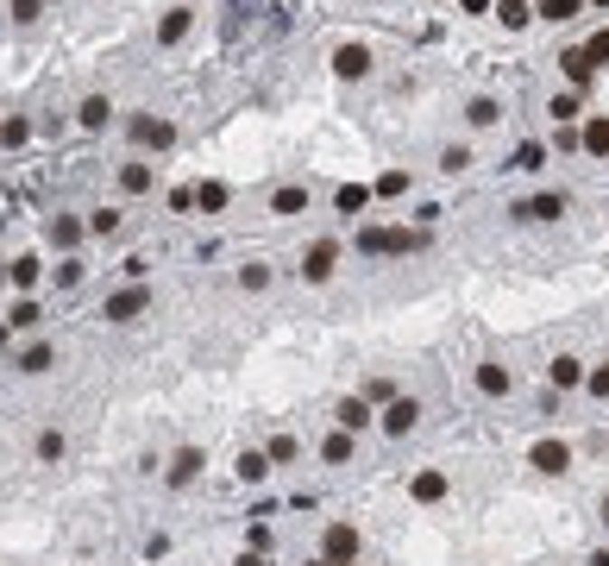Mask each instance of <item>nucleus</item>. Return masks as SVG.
I'll return each instance as SVG.
<instances>
[{
  "label": "nucleus",
  "instance_id": "52",
  "mask_svg": "<svg viewBox=\"0 0 609 566\" xmlns=\"http://www.w3.org/2000/svg\"><path fill=\"white\" fill-rule=\"evenodd\" d=\"M585 6H597V13H609V0H585Z\"/></svg>",
  "mask_w": 609,
  "mask_h": 566
},
{
  "label": "nucleus",
  "instance_id": "32",
  "mask_svg": "<svg viewBox=\"0 0 609 566\" xmlns=\"http://www.w3.org/2000/svg\"><path fill=\"white\" fill-rule=\"evenodd\" d=\"M227 202H233V189H227V183H195V208H201V214H220Z\"/></svg>",
  "mask_w": 609,
  "mask_h": 566
},
{
  "label": "nucleus",
  "instance_id": "14",
  "mask_svg": "<svg viewBox=\"0 0 609 566\" xmlns=\"http://www.w3.org/2000/svg\"><path fill=\"white\" fill-rule=\"evenodd\" d=\"M559 76H566V89H572V95H585V89L597 82V70H591V57H585L578 44H572V51H559Z\"/></svg>",
  "mask_w": 609,
  "mask_h": 566
},
{
  "label": "nucleus",
  "instance_id": "19",
  "mask_svg": "<svg viewBox=\"0 0 609 566\" xmlns=\"http://www.w3.org/2000/svg\"><path fill=\"white\" fill-rule=\"evenodd\" d=\"M490 19H496L502 32H528V25H534V0H496Z\"/></svg>",
  "mask_w": 609,
  "mask_h": 566
},
{
  "label": "nucleus",
  "instance_id": "54",
  "mask_svg": "<svg viewBox=\"0 0 609 566\" xmlns=\"http://www.w3.org/2000/svg\"><path fill=\"white\" fill-rule=\"evenodd\" d=\"M0 283H6V271H0Z\"/></svg>",
  "mask_w": 609,
  "mask_h": 566
},
{
  "label": "nucleus",
  "instance_id": "21",
  "mask_svg": "<svg viewBox=\"0 0 609 566\" xmlns=\"http://www.w3.org/2000/svg\"><path fill=\"white\" fill-rule=\"evenodd\" d=\"M578 151H591V157H609V114H591V120L578 127Z\"/></svg>",
  "mask_w": 609,
  "mask_h": 566
},
{
  "label": "nucleus",
  "instance_id": "41",
  "mask_svg": "<svg viewBox=\"0 0 609 566\" xmlns=\"http://www.w3.org/2000/svg\"><path fill=\"white\" fill-rule=\"evenodd\" d=\"M239 283H245V289H270V283H276V271L251 259V265H245V271H239Z\"/></svg>",
  "mask_w": 609,
  "mask_h": 566
},
{
  "label": "nucleus",
  "instance_id": "20",
  "mask_svg": "<svg viewBox=\"0 0 609 566\" xmlns=\"http://www.w3.org/2000/svg\"><path fill=\"white\" fill-rule=\"evenodd\" d=\"M321 459H327V466H352V459H359V434L333 428V434L321 440Z\"/></svg>",
  "mask_w": 609,
  "mask_h": 566
},
{
  "label": "nucleus",
  "instance_id": "38",
  "mask_svg": "<svg viewBox=\"0 0 609 566\" xmlns=\"http://www.w3.org/2000/svg\"><path fill=\"white\" fill-rule=\"evenodd\" d=\"M264 453H270V466H289V459L302 453V440H295V434H270V447H264Z\"/></svg>",
  "mask_w": 609,
  "mask_h": 566
},
{
  "label": "nucleus",
  "instance_id": "8",
  "mask_svg": "<svg viewBox=\"0 0 609 566\" xmlns=\"http://www.w3.org/2000/svg\"><path fill=\"white\" fill-rule=\"evenodd\" d=\"M472 384H478V397L502 403V397H515V365H502V359H478Z\"/></svg>",
  "mask_w": 609,
  "mask_h": 566
},
{
  "label": "nucleus",
  "instance_id": "27",
  "mask_svg": "<svg viewBox=\"0 0 609 566\" xmlns=\"http://www.w3.org/2000/svg\"><path fill=\"white\" fill-rule=\"evenodd\" d=\"M233 472H239V485H264V478H270V453H264V447H245Z\"/></svg>",
  "mask_w": 609,
  "mask_h": 566
},
{
  "label": "nucleus",
  "instance_id": "12",
  "mask_svg": "<svg viewBox=\"0 0 609 566\" xmlns=\"http://www.w3.org/2000/svg\"><path fill=\"white\" fill-rule=\"evenodd\" d=\"M585 372H591V365H585L578 353H553V365H547V384L566 397V391H585Z\"/></svg>",
  "mask_w": 609,
  "mask_h": 566
},
{
  "label": "nucleus",
  "instance_id": "39",
  "mask_svg": "<svg viewBox=\"0 0 609 566\" xmlns=\"http://www.w3.org/2000/svg\"><path fill=\"white\" fill-rule=\"evenodd\" d=\"M89 233L114 240V233H120V208H95V214H89Z\"/></svg>",
  "mask_w": 609,
  "mask_h": 566
},
{
  "label": "nucleus",
  "instance_id": "33",
  "mask_svg": "<svg viewBox=\"0 0 609 566\" xmlns=\"http://www.w3.org/2000/svg\"><path fill=\"white\" fill-rule=\"evenodd\" d=\"M0 321H6V327H19V334H25V327H38V321H44V308H38V302H32V296H19V302H13V308H6V315H0Z\"/></svg>",
  "mask_w": 609,
  "mask_h": 566
},
{
  "label": "nucleus",
  "instance_id": "9",
  "mask_svg": "<svg viewBox=\"0 0 609 566\" xmlns=\"http://www.w3.org/2000/svg\"><path fill=\"white\" fill-rule=\"evenodd\" d=\"M126 133H132V145H145V151H170V145H176V120L132 114V120H126Z\"/></svg>",
  "mask_w": 609,
  "mask_h": 566
},
{
  "label": "nucleus",
  "instance_id": "55",
  "mask_svg": "<svg viewBox=\"0 0 609 566\" xmlns=\"http://www.w3.org/2000/svg\"><path fill=\"white\" fill-rule=\"evenodd\" d=\"M183 6H189V0H183Z\"/></svg>",
  "mask_w": 609,
  "mask_h": 566
},
{
  "label": "nucleus",
  "instance_id": "50",
  "mask_svg": "<svg viewBox=\"0 0 609 566\" xmlns=\"http://www.w3.org/2000/svg\"><path fill=\"white\" fill-rule=\"evenodd\" d=\"M459 6H465V13H490L496 0H459Z\"/></svg>",
  "mask_w": 609,
  "mask_h": 566
},
{
  "label": "nucleus",
  "instance_id": "51",
  "mask_svg": "<svg viewBox=\"0 0 609 566\" xmlns=\"http://www.w3.org/2000/svg\"><path fill=\"white\" fill-rule=\"evenodd\" d=\"M6 334H13V327H6V321H0V353H6Z\"/></svg>",
  "mask_w": 609,
  "mask_h": 566
},
{
  "label": "nucleus",
  "instance_id": "34",
  "mask_svg": "<svg viewBox=\"0 0 609 566\" xmlns=\"http://www.w3.org/2000/svg\"><path fill=\"white\" fill-rule=\"evenodd\" d=\"M359 397H365L370 410H383V403H396L402 391H396V378H365V391H359Z\"/></svg>",
  "mask_w": 609,
  "mask_h": 566
},
{
  "label": "nucleus",
  "instance_id": "25",
  "mask_svg": "<svg viewBox=\"0 0 609 566\" xmlns=\"http://www.w3.org/2000/svg\"><path fill=\"white\" fill-rule=\"evenodd\" d=\"M370 195H377L370 183H340V189H333V208H340V214H365Z\"/></svg>",
  "mask_w": 609,
  "mask_h": 566
},
{
  "label": "nucleus",
  "instance_id": "3",
  "mask_svg": "<svg viewBox=\"0 0 609 566\" xmlns=\"http://www.w3.org/2000/svg\"><path fill=\"white\" fill-rule=\"evenodd\" d=\"M340 259H346V246L333 240V233H321V240H308L302 246V283H333V271H340Z\"/></svg>",
  "mask_w": 609,
  "mask_h": 566
},
{
  "label": "nucleus",
  "instance_id": "40",
  "mask_svg": "<svg viewBox=\"0 0 609 566\" xmlns=\"http://www.w3.org/2000/svg\"><path fill=\"white\" fill-rule=\"evenodd\" d=\"M585 391H591L597 403H609V359H604V365H591V372H585Z\"/></svg>",
  "mask_w": 609,
  "mask_h": 566
},
{
  "label": "nucleus",
  "instance_id": "43",
  "mask_svg": "<svg viewBox=\"0 0 609 566\" xmlns=\"http://www.w3.org/2000/svg\"><path fill=\"white\" fill-rule=\"evenodd\" d=\"M82 283V259H57V289H76Z\"/></svg>",
  "mask_w": 609,
  "mask_h": 566
},
{
  "label": "nucleus",
  "instance_id": "37",
  "mask_svg": "<svg viewBox=\"0 0 609 566\" xmlns=\"http://www.w3.org/2000/svg\"><path fill=\"white\" fill-rule=\"evenodd\" d=\"M578 51H585V57H591V70L604 76V70H609V25H604V32H591V38H585Z\"/></svg>",
  "mask_w": 609,
  "mask_h": 566
},
{
  "label": "nucleus",
  "instance_id": "7",
  "mask_svg": "<svg viewBox=\"0 0 609 566\" xmlns=\"http://www.w3.org/2000/svg\"><path fill=\"white\" fill-rule=\"evenodd\" d=\"M528 466H534L540 478H566V472H572V440H553V434L534 440V447H528Z\"/></svg>",
  "mask_w": 609,
  "mask_h": 566
},
{
  "label": "nucleus",
  "instance_id": "29",
  "mask_svg": "<svg viewBox=\"0 0 609 566\" xmlns=\"http://www.w3.org/2000/svg\"><path fill=\"white\" fill-rule=\"evenodd\" d=\"M509 170H521V176L547 170V145H540V139H521V145H515V157H509Z\"/></svg>",
  "mask_w": 609,
  "mask_h": 566
},
{
  "label": "nucleus",
  "instance_id": "44",
  "mask_svg": "<svg viewBox=\"0 0 609 566\" xmlns=\"http://www.w3.org/2000/svg\"><path fill=\"white\" fill-rule=\"evenodd\" d=\"M245 548H251V554H270V529L251 523V529H245Z\"/></svg>",
  "mask_w": 609,
  "mask_h": 566
},
{
  "label": "nucleus",
  "instance_id": "35",
  "mask_svg": "<svg viewBox=\"0 0 609 566\" xmlns=\"http://www.w3.org/2000/svg\"><path fill=\"white\" fill-rule=\"evenodd\" d=\"M478 157H472V145H440V170L446 176H459V170H472Z\"/></svg>",
  "mask_w": 609,
  "mask_h": 566
},
{
  "label": "nucleus",
  "instance_id": "48",
  "mask_svg": "<svg viewBox=\"0 0 609 566\" xmlns=\"http://www.w3.org/2000/svg\"><path fill=\"white\" fill-rule=\"evenodd\" d=\"M585 566H609V548H591V554H585Z\"/></svg>",
  "mask_w": 609,
  "mask_h": 566
},
{
  "label": "nucleus",
  "instance_id": "31",
  "mask_svg": "<svg viewBox=\"0 0 609 566\" xmlns=\"http://www.w3.org/2000/svg\"><path fill=\"white\" fill-rule=\"evenodd\" d=\"M151 183H157V176H151V164H145V157H132V164H120V189H126V195H145Z\"/></svg>",
  "mask_w": 609,
  "mask_h": 566
},
{
  "label": "nucleus",
  "instance_id": "46",
  "mask_svg": "<svg viewBox=\"0 0 609 566\" xmlns=\"http://www.w3.org/2000/svg\"><path fill=\"white\" fill-rule=\"evenodd\" d=\"M25 133H32L25 120H6V127H0V145H25Z\"/></svg>",
  "mask_w": 609,
  "mask_h": 566
},
{
  "label": "nucleus",
  "instance_id": "1",
  "mask_svg": "<svg viewBox=\"0 0 609 566\" xmlns=\"http://www.w3.org/2000/svg\"><path fill=\"white\" fill-rule=\"evenodd\" d=\"M359 252L365 259H408V252H427V227H359Z\"/></svg>",
  "mask_w": 609,
  "mask_h": 566
},
{
  "label": "nucleus",
  "instance_id": "30",
  "mask_svg": "<svg viewBox=\"0 0 609 566\" xmlns=\"http://www.w3.org/2000/svg\"><path fill=\"white\" fill-rule=\"evenodd\" d=\"M76 120H82V127H89V133H101V127H108V120H114V101H108V95H89V101H82V108H76Z\"/></svg>",
  "mask_w": 609,
  "mask_h": 566
},
{
  "label": "nucleus",
  "instance_id": "11",
  "mask_svg": "<svg viewBox=\"0 0 609 566\" xmlns=\"http://www.w3.org/2000/svg\"><path fill=\"white\" fill-rule=\"evenodd\" d=\"M201 466H208V453H201V447H176V453H170V466H164V485H170V491H189V485L201 478Z\"/></svg>",
  "mask_w": 609,
  "mask_h": 566
},
{
  "label": "nucleus",
  "instance_id": "22",
  "mask_svg": "<svg viewBox=\"0 0 609 566\" xmlns=\"http://www.w3.org/2000/svg\"><path fill=\"white\" fill-rule=\"evenodd\" d=\"M547 114H553V127H572V120L585 114V95H572V89H553V95H547Z\"/></svg>",
  "mask_w": 609,
  "mask_h": 566
},
{
  "label": "nucleus",
  "instance_id": "15",
  "mask_svg": "<svg viewBox=\"0 0 609 566\" xmlns=\"http://www.w3.org/2000/svg\"><path fill=\"white\" fill-rule=\"evenodd\" d=\"M44 233H51V246H57L63 259H70V252L82 246V233H89V221H76V214H51V227H44Z\"/></svg>",
  "mask_w": 609,
  "mask_h": 566
},
{
  "label": "nucleus",
  "instance_id": "53",
  "mask_svg": "<svg viewBox=\"0 0 609 566\" xmlns=\"http://www.w3.org/2000/svg\"><path fill=\"white\" fill-rule=\"evenodd\" d=\"M302 566H327V561H321V554H314V561H302Z\"/></svg>",
  "mask_w": 609,
  "mask_h": 566
},
{
  "label": "nucleus",
  "instance_id": "16",
  "mask_svg": "<svg viewBox=\"0 0 609 566\" xmlns=\"http://www.w3.org/2000/svg\"><path fill=\"white\" fill-rule=\"evenodd\" d=\"M459 114H465V127H472V133H490V127L502 120V101H496V95H472Z\"/></svg>",
  "mask_w": 609,
  "mask_h": 566
},
{
  "label": "nucleus",
  "instance_id": "49",
  "mask_svg": "<svg viewBox=\"0 0 609 566\" xmlns=\"http://www.w3.org/2000/svg\"><path fill=\"white\" fill-rule=\"evenodd\" d=\"M597 523H604V535H609V491L597 497Z\"/></svg>",
  "mask_w": 609,
  "mask_h": 566
},
{
  "label": "nucleus",
  "instance_id": "23",
  "mask_svg": "<svg viewBox=\"0 0 609 566\" xmlns=\"http://www.w3.org/2000/svg\"><path fill=\"white\" fill-rule=\"evenodd\" d=\"M51 365H57V346H51V340H32V346L19 353V372H25V378H44Z\"/></svg>",
  "mask_w": 609,
  "mask_h": 566
},
{
  "label": "nucleus",
  "instance_id": "45",
  "mask_svg": "<svg viewBox=\"0 0 609 566\" xmlns=\"http://www.w3.org/2000/svg\"><path fill=\"white\" fill-rule=\"evenodd\" d=\"M44 13V0H13V25H32Z\"/></svg>",
  "mask_w": 609,
  "mask_h": 566
},
{
  "label": "nucleus",
  "instance_id": "5",
  "mask_svg": "<svg viewBox=\"0 0 609 566\" xmlns=\"http://www.w3.org/2000/svg\"><path fill=\"white\" fill-rule=\"evenodd\" d=\"M151 302H157V296H151V283H126V289H114V296L101 302V315H108L114 327H126V321H138Z\"/></svg>",
  "mask_w": 609,
  "mask_h": 566
},
{
  "label": "nucleus",
  "instance_id": "26",
  "mask_svg": "<svg viewBox=\"0 0 609 566\" xmlns=\"http://www.w3.org/2000/svg\"><path fill=\"white\" fill-rule=\"evenodd\" d=\"M38 278H44V259H38V252H19V259L6 265V283H13V289H32Z\"/></svg>",
  "mask_w": 609,
  "mask_h": 566
},
{
  "label": "nucleus",
  "instance_id": "42",
  "mask_svg": "<svg viewBox=\"0 0 609 566\" xmlns=\"http://www.w3.org/2000/svg\"><path fill=\"white\" fill-rule=\"evenodd\" d=\"M377 195H408V170H383V176H377Z\"/></svg>",
  "mask_w": 609,
  "mask_h": 566
},
{
  "label": "nucleus",
  "instance_id": "10",
  "mask_svg": "<svg viewBox=\"0 0 609 566\" xmlns=\"http://www.w3.org/2000/svg\"><path fill=\"white\" fill-rule=\"evenodd\" d=\"M377 428H383L389 440L415 434V428H421V397H396V403H383V410H377Z\"/></svg>",
  "mask_w": 609,
  "mask_h": 566
},
{
  "label": "nucleus",
  "instance_id": "36",
  "mask_svg": "<svg viewBox=\"0 0 609 566\" xmlns=\"http://www.w3.org/2000/svg\"><path fill=\"white\" fill-rule=\"evenodd\" d=\"M63 453H70V440H63V428H44V434H38V459H44V466H57Z\"/></svg>",
  "mask_w": 609,
  "mask_h": 566
},
{
  "label": "nucleus",
  "instance_id": "24",
  "mask_svg": "<svg viewBox=\"0 0 609 566\" xmlns=\"http://www.w3.org/2000/svg\"><path fill=\"white\" fill-rule=\"evenodd\" d=\"M408 497H415V504H440V497H446V472H434V466L415 472V478H408Z\"/></svg>",
  "mask_w": 609,
  "mask_h": 566
},
{
  "label": "nucleus",
  "instance_id": "13",
  "mask_svg": "<svg viewBox=\"0 0 609 566\" xmlns=\"http://www.w3.org/2000/svg\"><path fill=\"white\" fill-rule=\"evenodd\" d=\"M333 428H346V434H365V428H377V410H370L365 397H340V403H333Z\"/></svg>",
  "mask_w": 609,
  "mask_h": 566
},
{
  "label": "nucleus",
  "instance_id": "4",
  "mask_svg": "<svg viewBox=\"0 0 609 566\" xmlns=\"http://www.w3.org/2000/svg\"><path fill=\"white\" fill-rule=\"evenodd\" d=\"M359 554H365L359 523H327V529H321V561L327 566H359Z\"/></svg>",
  "mask_w": 609,
  "mask_h": 566
},
{
  "label": "nucleus",
  "instance_id": "28",
  "mask_svg": "<svg viewBox=\"0 0 609 566\" xmlns=\"http://www.w3.org/2000/svg\"><path fill=\"white\" fill-rule=\"evenodd\" d=\"M585 13V0H534V19H547V25H572Z\"/></svg>",
  "mask_w": 609,
  "mask_h": 566
},
{
  "label": "nucleus",
  "instance_id": "2",
  "mask_svg": "<svg viewBox=\"0 0 609 566\" xmlns=\"http://www.w3.org/2000/svg\"><path fill=\"white\" fill-rule=\"evenodd\" d=\"M566 214H572V195H566V189H534V195L509 202V221H515V227H553V221H566Z\"/></svg>",
  "mask_w": 609,
  "mask_h": 566
},
{
  "label": "nucleus",
  "instance_id": "18",
  "mask_svg": "<svg viewBox=\"0 0 609 566\" xmlns=\"http://www.w3.org/2000/svg\"><path fill=\"white\" fill-rule=\"evenodd\" d=\"M270 214H276V221H295V214H308V183H283V189L270 195Z\"/></svg>",
  "mask_w": 609,
  "mask_h": 566
},
{
  "label": "nucleus",
  "instance_id": "6",
  "mask_svg": "<svg viewBox=\"0 0 609 566\" xmlns=\"http://www.w3.org/2000/svg\"><path fill=\"white\" fill-rule=\"evenodd\" d=\"M370 70H377V57H370L365 38H346V44H333V76H340V82H365Z\"/></svg>",
  "mask_w": 609,
  "mask_h": 566
},
{
  "label": "nucleus",
  "instance_id": "17",
  "mask_svg": "<svg viewBox=\"0 0 609 566\" xmlns=\"http://www.w3.org/2000/svg\"><path fill=\"white\" fill-rule=\"evenodd\" d=\"M189 25H195V6H183V0H176V6L157 19V44H183V38H189Z\"/></svg>",
  "mask_w": 609,
  "mask_h": 566
},
{
  "label": "nucleus",
  "instance_id": "47",
  "mask_svg": "<svg viewBox=\"0 0 609 566\" xmlns=\"http://www.w3.org/2000/svg\"><path fill=\"white\" fill-rule=\"evenodd\" d=\"M233 566H270V554H251V548H245V554H239Z\"/></svg>",
  "mask_w": 609,
  "mask_h": 566
}]
</instances>
